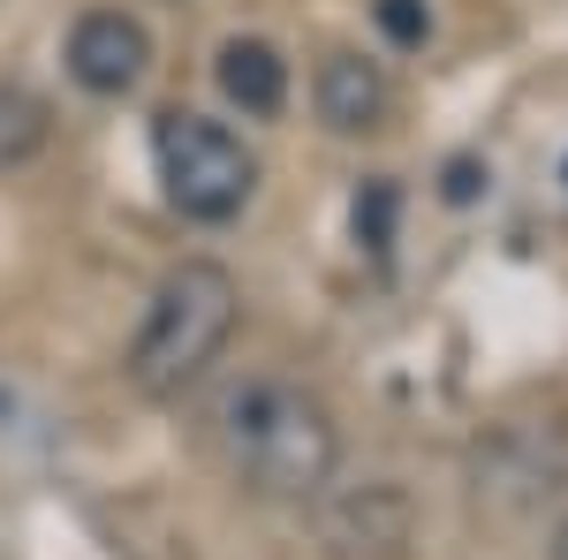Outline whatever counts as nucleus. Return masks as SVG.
Segmentation results:
<instances>
[{
	"label": "nucleus",
	"instance_id": "nucleus-1",
	"mask_svg": "<svg viewBox=\"0 0 568 560\" xmlns=\"http://www.w3.org/2000/svg\"><path fill=\"white\" fill-rule=\"evenodd\" d=\"M213 439L227 470L265 500H311L342 462V431L326 401L296 379H235L213 401Z\"/></svg>",
	"mask_w": 568,
	"mask_h": 560
},
{
	"label": "nucleus",
	"instance_id": "nucleus-2",
	"mask_svg": "<svg viewBox=\"0 0 568 560\" xmlns=\"http://www.w3.org/2000/svg\"><path fill=\"white\" fill-rule=\"evenodd\" d=\"M235 310H243V296H235V273L227 265L182 258L152 288V310H144V326H136V342H130V387L168 401L190 379H205V364L235 334Z\"/></svg>",
	"mask_w": 568,
	"mask_h": 560
},
{
	"label": "nucleus",
	"instance_id": "nucleus-3",
	"mask_svg": "<svg viewBox=\"0 0 568 560\" xmlns=\"http://www.w3.org/2000/svg\"><path fill=\"white\" fill-rule=\"evenodd\" d=\"M152 160H160V182H168V205L182 220H235L251 205V190H258V160H251V144L227 130V122H205V114H160L152 122Z\"/></svg>",
	"mask_w": 568,
	"mask_h": 560
},
{
	"label": "nucleus",
	"instance_id": "nucleus-4",
	"mask_svg": "<svg viewBox=\"0 0 568 560\" xmlns=\"http://www.w3.org/2000/svg\"><path fill=\"white\" fill-rule=\"evenodd\" d=\"M152 69V31L136 23L130 8H91L69 31V77L91 91V99H130Z\"/></svg>",
	"mask_w": 568,
	"mask_h": 560
},
{
	"label": "nucleus",
	"instance_id": "nucleus-5",
	"mask_svg": "<svg viewBox=\"0 0 568 560\" xmlns=\"http://www.w3.org/2000/svg\"><path fill=\"white\" fill-rule=\"evenodd\" d=\"M387 69L379 61H364V53H326L318 61V77H311V106H318V122L342 136H364L387 122Z\"/></svg>",
	"mask_w": 568,
	"mask_h": 560
},
{
	"label": "nucleus",
	"instance_id": "nucleus-6",
	"mask_svg": "<svg viewBox=\"0 0 568 560\" xmlns=\"http://www.w3.org/2000/svg\"><path fill=\"white\" fill-rule=\"evenodd\" d=\"M213 77H220V99H227L235 114H251V122H273V114L288 106V61L265 39H227L220 61H213Z\"/></svg>",
	"mask_w": 568,
	"mask_h": 560
},
{
	"label": "nucleus",
	"instance_id": "nucleus-7",
	"mask_svg": "<svg viewBox=\"0 0 568 560\" xmlns=\"http://www.w3.org/2000/svg\"><path fill=\"white\" fill-rule=\"evenodd\" d=\"M45 136H53V114H45L39 91L23 84H0V174L23 167V160H39Z\"/></svg>",
	"mask_w": 568,
	"mask_h": 560
},
{
	"label": "nucleus",
	"instance_id": "nucleus-8",
	"mask_svg": "<svg viewBox=\"0 0 568 560\" xmlns=\"http://www.w3.org/2000/svg\"><path fill=\"white\" fill-rule=\"evenodd\" d=\"M372 16H379V31H387L394 45L433 39V8H425V0H372Z\"/></svg>",
	"mask_w": 568,
	"mask_h": 560
},
{
	"label": "nucleus",
	"instance_id": "nucleus-9",
	"mask_svg": "<svg viewBox=\"0 0 568 560\" xmlns=\"http://www.w3.org/2000/svg\"><path fill=\"white\" fill-rule=\"evenodd\" d=\"M356 235H364L372 251H387V235H394V182H372V190L356 197Z\"/></svg>",
	"mask_w": 568,
	"mask_h": 560
},
{
	"label": "nucleus",
	"instance_id": "nucleus-10",
	"mask_svg": "<svg viewBox=\"0 0 568 560\" xmlns=\"http://www.w3.org/2000/svg\"><path fill=\"white\" fill-rule=\"evenodd\" d=\"M447 197H478V167H470V160L447 167Z\"/></svg>",
	"mask_w": 568,
	"mask_h": 560
},
{
	"label": "nucleus",
	"instance_id": "nucleus-11",
	"mask_svg": "<svg viewBox=\"0 0 568 560\" xmlns=\"http://www.w3.org/2000/svg\"><path fill=\"white\" fill-rule=\"evenodd\" d=\"M554 560H568V522H561V538H554Z\"/></svg>",
	"mask_w": 568,
	"mask_h": 560
}]
</instances>
